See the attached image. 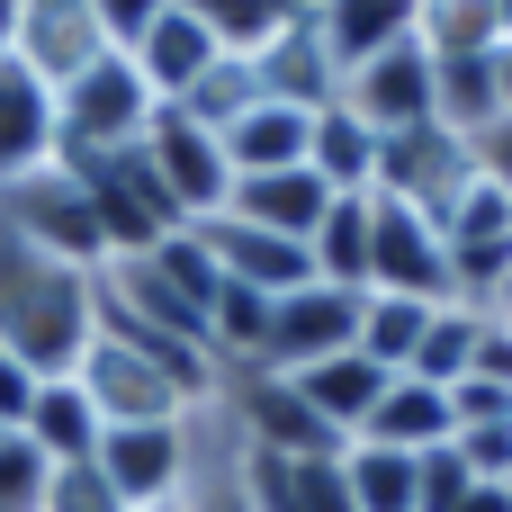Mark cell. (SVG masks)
Listing matches in <instances>:
<instances>
[{"instance_id": "obj_34", "label": "cell", "mask_w": 512, "mask_h": 512, "mask_svg": "<svg viewBox=\"0 0 512 512\" xmlns=\"http://www.w3.org/2000/svg\"><path fill=\"white\" fill-rule=\"evenodd\" d=\"M162 9H171V0H90V18H99V36H108L117 54H126V45H135Z\"/></svg>"}, {"instance_id": "obj_20", "label": "cell", "mask_w": 512, "mask_h": 512, "mask_svg": "<svg viewBox=\"0 0 512 512\" xmlns=\"http://www.w3.org/2000/svg\"><path fill=\"white\" fill-rule=\"evenodd\" d=\"M450 432H459V423H450V387H423V378H387V396H378V414H369V432H360V441L423 459V450H441Z\"/></svg>"}, {"instance_id": "obj_15", "label": "cell", "mask_w": 512, "mask_h": 512, "mask_svg": "<svg viewBox=\"0 0 512 512\" xmlns=\"http://www.w3.org/2000/svg\"><path fill=\"white\" fill-rule=\"evenodd\" d=\"M45 162H54V81L0 54V180H27Z\"/></svg>"}, {"instance_id": "obj_23", "label": "cell", "mask_w": 512, "mask_h": 512, "mask_svg": "<svg viewBox=\"0 0 512 512\" xmlns=\"http://www.w3.org/2000/svg\"><path fill=\"white\" fill-rule=\"evenodd\" d=\"M423 333H432V306L423 297H360V360H378L387 378L414 369Z\"/></svg>"}, {"instance_id": "obj_40", "label": "cell", "mask_w": 512, "mask_h": 512, "mask_svg": "<svg viewBox=\"0 0 512 512\" xmlns=\"http://www.w3.org/2000/svg\"><path fill=\"white\" fill-rule=\"evenodd\" d=\"M270 9H279V18H315L324 0H270Z\"/></svg>"}, {"instance_id": "obj_12", "label": "cell", "mask_w": 512, "mask_h": 512, "mask_svg": "<svg viewBox=\"0 0 512 512\" xmlns=\"http://www.w3.org/2000/svg\"><path fill=\"white\" fill-rule=\"evenodd\" d=\"M126 63L144 72V90H153L162 108H180V99H189V90H198V81L225 63V45H216V36H207L189 9H162V18H153V27L126 45Z\"/></svg>"}, {"instance_id": "obj_1", "label": "cell", "mask_w": 512, "mask_h": 512, "mask_svg": "<svg viewBox=\"0 0 512 512\" xmlns=\"http://www.w3.org/2000/svg\"><path fill=\"white\" fill-rule=\"evenodd\" d=\"M99 315H90V270L27 252L18 234H0V351H18L36 378H72L90 351Z\"/></svg>"}, {"instance_id": "obj_21", "label": "cell", "mask_w": 512, "mask_h": 512, "mask_svg": "<svg viewBox=\"0 0 512 512\" xmlns=\"http://www.w3.org/2000/svg\"><path fill=\"white\" fill-rule=\"evenodd\" d=\"M18 432H27V441H36V450H45L54 468H81V459L99 450V432H108V423H99V405L81 396V378H45Z\"/></svg>"}, {"instance_id": "obj_9", "label": "cell", "mask_w": 512, "mask_h": 512, "mask_svg": "<svg viewBox=\"0 0 512 512\" xmlns=\"http://www.w3.org/2000/svg\"><path fill=\"white\" fill-rule=\"evenodd\" d=\"M342 108L387 144V135H414V126H432V54H423V36H405V45H387L378 63H360V72H342Z\"/></svg>"}, {"instance_id": "obj_5", "label": "cell", "mask_w": 512, "mask_h": 512, "mask_svg": "<svg viewBox=\"0 0 512 512\" xmlns=\"http://www.w3.org/2000/svg\"><path fill=\"white\" fill-rule=\"evenodd\" d=\"M369 297H423V306H450L459 297L450 234L423 207L387 198V189H369Z\"/></svg>"}, {"instance_id": "obj_18", "label": "cell", "mask_w": 512, "mask_h": 512, "mask_svg": "<svg viewBox=\"0 0 512 512\" xmlns=\"http://www.w3.org/2000/svg\"><path fill=\"white\" fill-rule=\"evenodd\" d=\"M315 36H324L333 72H360V63H378L387 45L414 36V0H324V9H315Z\"/></svg>"}, {"instance_id": "obj_38", "label": "cell", "mask_w": 512, "mask_h": 512, "mask_svg": "<svg viewBox=\"0 0 512 512\" xmlns=\"http://www.w3.org/2000/svg\"><path fill=\"white\" fill-rule=\"evenodd\" d=\"M495 99H504V117H512V36L495 45Z\"/></svg>"}, {"instance_id": "obj_16", "label": "cell", "mask_w": 512, "mask_h": 512, "mask_svg": "<svg viewBox=\"0 0 512 512\" xmlns=\"http://www.w3.org/2000/svg\"><path fill=\"white\" fill-rule=\"evenodd\" d=\"M324 207H333V189H324L315 171H252V180H234V189H225V207H216V216H243V225H261V234L306 243V234L324 225Z\"/></svg>"}, {"instance_id": "obj_8", "label": "cell", "mask_w": 512, "mask_h": 512, "mask_svg": "<svg viewBox=\"0 0 512 512\" xmlns=\"http://www.w3.org/2000/svg\"><path fill=\"white\" fill-rule=\"evenodd\" d=\"M333 351H360V297H351V288L306 279V288L270 297V333H261V360H252V369L297 378V369H315V360H333Z\"/></svg>"}, {"instance_id": "obj_35", "label": "cell", "mask_w": 512, "mask_h": 512, "mask_svg": "<svg viewBox=\"0 0 512 512\" xmlns=\"http://www.w3.org/2000/svg\"><path fill=\"white\" fill-rule=\"evenodd\" d=\"M468 162H477L486 189H504V198H512V117H495L486 135H468Z\"/></svg>"}, {"instance_id": "obj_37", "label": "cell", "mask_w": 512, "mask_h": 512, "mask_svg": "<svg viewBox=\"0 0 512 512\" xmlns=\"http://www.w3.org/2000/svg\"><path fill=\"white\" fill-rule=\"evenodd\" d=\"M459 512H512V486H477V495H468Z\"/></svg>"}, {"instance_id": "obj_30", "label": "cell", "mask_w": 512, "mask_h": 512, "mask_svg": "<svg viewBox=\"0 0 512 512\" xmlns=\"http://www.w3.org/2000/svg\"><path fill=\"white\" fill-rule=\"evenodd\" d=\"M468 495H477V477H468V459H459L450 441L414 459V512H459Z\"/></svg>"}, {"instance_id": "obj_13", "label": "cell", "mask_w": 512, "mask_h": 512, "mask_svg": "<svg viewBox=\"0 0 512 512\" xmlns=\"http://www.w3.org/2000/svg\"><path fill=\"white\" fill-rule=\"evenodd\" d=\"M252 72H261V99H288V108H306V117L342 99V72H333V54H324L315 18H288L270 45H252Z\"/></svg>"}, {"instance_id": "obj_36", "label": "cell", "mask_w": 512, "mask_h": 512, "mask_svg": "<svg viewBox=\"0 0 512 512\" xmlns=\"http://www.w3.org/2000/svg\"><path fill=\"white\" fill-rule=\"evenodd\" d=\"M36 387H45V378H36V369H27L18 351H0V432H18V423H27Z\"/></svg>"}, {"instance_id": "obj_42", "label": "cell", "mask_w": 512, "mask_h": 512, "mask_svg": "<svg viewBox=\"0 0 512 512\" xmlns=\"http://www.w3.org/2000/svg\"><path fill=\"white\" fill-rule=\"evenodd\" d=\"M162 512H189V504H162Z\"/></svg>"}, {"instance_id": "obj_6", "label": "cell", "mask_w": 512, "mask_h": 512, "mask_svg": "<svg viewBox=\"0 0 512 512\" xmlns=\"http://www.w3.org/2000/svg\"><path fill=\"white\" fill-rule=\"evenodd\" d=\"M90 468L117 486L126 512H162L189 495V468H198V414L189 423H108Z\"/></svg>"}, {"instance_id": "obj_7", "label": "cell", "mask_w": 512, "mask_h": 512, "mask_svg": "<svg viewBox=\"0 0 512 512\" xmlns=\"http://www.w3.org/2000/svg\"><path fill=\"white\" fill-rule=\"evenodd\" d=\"M144 171L162 180V198L189 216V225H207L216 207H225V189H234V162H225V144H216V126H198L189 108H153V126H144Z\"/></svg>"}, {"instance_id": "obj_28", "label": "cell", "mask_w": 512, "mask_h": 512, "mask_svg": "<svg viewBox=\"0 0 512 512\" xmlns=\"http://www.w3.org/2000/svg\"><path fill=\"white\" fill-rule=\"evenodd\" d=\"M171 9H189V18H198V27L225 45V54H252V45H270V36L288 27L270 0H171Z\"/></svg>"}, {"instance_id": "obj_11", "label": "cell", "mask_w": 512, "mask_h": 512, "mask_svg": "<svg viewBox=\"0 0 512 512\" xmlns=\"http://www.w3.org/2000/svg\"><path fill=\"white\" fill-rule=\"evenodd\" d=\"M36 81H72V72H90L99 54H108V36H99V18H90V0H27L18 9V45H9Z\"/></svg>"}, {"instance_id": "obj_31", "label": "cell", "mask_w": 512, "mask_h": 512, "mask_svg": "<svg viewBox=\"0 0 512 512\" xmlns=\"http://www.w3.org/2000/svg\"><path fill=\"white\" fill-rule=\"evenodd\" d=\"M288 495H297V512H360L351 504V477H342V450L288 459Z\"/></svg>"}, {"instance_id": "obj_32", "label": "cell", "mask_w": 512, "mask_h": 512, "mask_svg": "<svg viewBox=\"0 0 512 512\" xmlns=\"http://www.w3.org/2000/svg\"><path fill=\"white\" fill-rule=\"evenodd\" d=\"M45 512H126V504H117V486L81 459V468H54V477H45Z\"/></svg>"}, {"instance_id": "obj_10", "label": "cell", "mask_w": 512, "mask_h": 512, "mask_svg": "<svg viewBox=\"0 0 512 512\" xmlns=\"http://www.w3.org/2000/svg\"><path fill=\"white\" fill-rule=\"evenodd\" d=\"M198 234H207L216 270H225L234 288H252V297H288V288H306V279H315V252H306V243L261 234V225H243V216H207Z\"/></svg>"}, {"instance_id": "obj_39", "label": "cell", "mask_w": 512, "mask_h": 512, "mask_svg": "<svg viewBox=\"0 0 512 512\" xmlns=\"http://www.w3.org/2000/svg\"><path fill=\"white\" fill-rule=\"evenodd\" d=\"M18 9H27V0H0V54L18 45Z\"/></svg>"}, {"instance_id": "obj_33", "label": "cell", "mask_w": 512, "mask_h": 512, "mask_svg": "<svg viewBox=\"0 0 512 512\" xmlns=\"http://www.w3.org/2000/svg\"><path fill=\"white\" fill-rule=\"evenodd\" d=\"M450 423H459V432L512 423V387H495V378H459V387H450Z\"/></svg>"}, {"instance_id": "obj_24", "label": "cell", "mask_w": 512, "mask_h": 512, "mask_svg": "<svg viewBox=\"0 0 512 512\" xmlns=\"http://www.w3.org/2000/svg\"><path fill=\"white\" fill-rule=\"evenodd\" d=\"M414 36L423 54H495L512 27L495 0H414Z\"/></svg>"}, {"instance_id": "obj_29", "label": "cell", "mask_w": 512, "mask_h": 512, "mask_svg": "<svg viewBox=\"0 0 512 512\" xmlns=\"http://www.w3.org/2000/svg\"><path fill=\"white\" fill-rule=\"evenodd\" d=\"M45 477H54V459L27 432H0V512H45Z\"/></svg>"}, {"instance_id": "obj_26", "label": "cell", "mask_w": 512, "mask_h": 512, "mask_svg": "<svg viewBox=\"0 0 512 512\" xmlns=\"http://www.w3.org/2000/svg\"><path fill=\"white\" fill-rule=\"evenodd\" d=\"M342 477H351V504L360 512H414V459L405 450L342 441Z\"/></svg>"}, {"instance_id": "obj_19", "label": "cell", "mask_w": 512, "mask_h": 512, "mask_svg": "<svg viewBox=\"0 0 512 512\" xmlns=\"http://www.w3.org/2000/svg\"><path fill=\"white\" fill-rule=\"evenodd\" d=\"M306 171L333 189V198H369L378 189V135L333 99V108H315V135H306Z\"/></svg>"}, {"instance_id": "obj_14", "label": "cell", "mask_w": 512, "mask_h": 512, "mask_svg": "<svg viewBox=\"0 0 512 512\" xmlns=\"http://www.w3.org/2000/svg\"><path fill=\"white\" fill-rule=\"evenodd\" d=\"M288 387L306 396V414H315L333 441H360V432H369V414H378V396H387V369H378V360H360V351H333V360L297 369Z\"/></svg>"}, {"instance_id": "obj_2", "label": "cell", "mask_w": 512, "mask_h": 512, "mask_svg": "<svg viewBox=\"0 0 512 512\" xmlns=\"http://www.w3.org/2000/svg\"><path fill=\"white\" fill-rule=\"evenodd\" d=\"M153 90H144V72L108 45L90 72H72L63 90H54V162H99V153H135L144 144V126H153Z\"/></svg>"}, {"instance_id": "obj_4", "label": "cell", "mask_w": 512, "mask_h": 512, "mask_svg": "<svg viewBox=\"0 0 512 512\" xmlns=\"http://www.w3.org/2000/svg\"><path fill=\"white\" fill-rule=\"evenodd\" d=\"M0 234H18L45 261H72V270H99L108 261L99 216H90V189H81L72 162H45L27 180H0Z\"/></svg>"}, {"instance_id": "obj_41", "label": "cell", "mask_w": 512, "mask_h": 512, "mask_svg": "<svg viewBox=\"0 0 512 512\" xmlns=\"http://www.w3.org/2000/svg\"><path fill=\"white\" fill-rule=\"evenodd\" d=\"M495 9H504V27H512V0H495Z\"/></svg>"}, {"instance_id": "obj_22", "label": "cell", "mask_w": 512, "mask_h": 512, "mask_svg": "<svg viewBox=\"0 0 512 512\" xmlns=\"http://www.w3.org/2000/svg\"><path fill=\"white\" fill-rule=\"evenodd\" d=\"M306 252H315V279H324V288L369 297V198H333L324 225L306 234Z\"/></svg>"}, {"instance_id": "obj_25", "label": "cell", "mask_w": 512, "mask_h": 512, "mask_svg": "<svg viewBox=\"0 0 512 512\" xmlns=\"http://www.w3.org/2000/svg\"><path fill=\"white\" fill-rule=\"evenodd\" d=\"M477 333H486V306H432V333H423V351H414V369L405 378H423V387H459L468 369H477Z\"/></svg>"}, {"instance_id": "obj_17", "label": "cell", "mask_w": 512, "mask_h": 512, "mask_svg": "<svg viewBox=\"0 0 512 512\" xmlns=\"http://www.w3.org/2000/svg\"><path fill=\"white\" fill-rule=\"evenodd\" d=\"M306 135H315L306 108H288V99H252L216 144H225L234 180H252V171H306Z\"/></svg>"}, {"instance_id": "obj_27", "label": "cell", "mask_w": 512, "mask_h": 512, "mask_svg": "<svg viewBox=\"0 0 512 512\" xmlns=\"http://www.w3.org/2000/svg\"><path fill=\"white\" fill-rule=\"evenodd\" d=\"M189 512H252L243 504V486H234V432H225V414L216 405H198V468H189Z\"/></svg>"}, {"instance_id": "obj_3", "label": "cell", "mask_w": 512, "mask_h": 512, "mask_svg": "<svg viewBox=\"0 0 512 512\" xmlns=\"http://www.w3.org/2000/svg\"><path fill=\"white\" fill-rule=\"evenodd\" d=\"M81 396L99 405V423H189L216 387H198V378H180L171 360H153V351H135V342H117V333H90V351H81Z\"/></svg>"}]
</instances>
